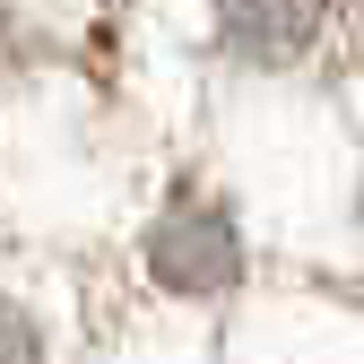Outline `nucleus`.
Wrapping results in <instances>:
<instances>
[{"instance_id": "1", "label": "nucleus", "mask_w": 364, "mask_h": 364, "mask_svg": "<svg viewBox=\"0 0 364 364\" xmlns=\"http://www.w3.org/2000/svg\"><path fill=\"white\" fill-rule=\"evenodd\" d=\"M148 260H156V278H165V287H182V295H208V287H225V278H235L243 243H235V225H225L208 200H182L173 217H156Z\"/></svg>"}, {"instance_id": "2", "label": "nucleus", "mask_w": 364, "mask_h": 364, "mask_svg": "<svg viewBox=\"0 0 364 364\" xmlns=\"http://www.w3.org/2000/svg\"><path fill=\"white\" fill-rule=\"evenodd\" d=\"M0 364H43V330L18 304H0Z\"/></svg>"}]
</instances>
